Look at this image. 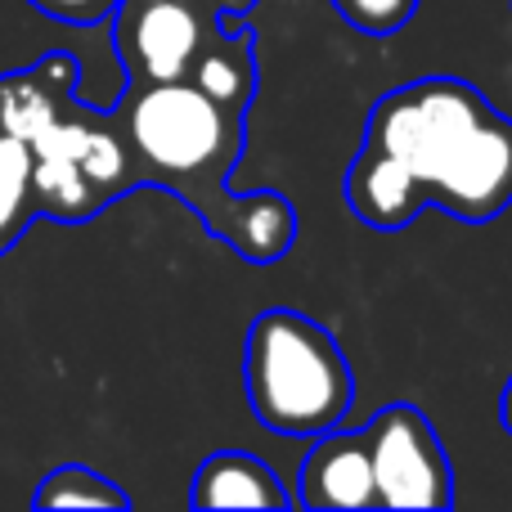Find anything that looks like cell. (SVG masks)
<instances>
[{"instance_id": "obj_1", "label": "cell", "mask_w": 512, "mask_h": 512, "mask_svg": "<svg viewBox=\"0 0 512 512\" xmlns=\"http://www.w3.org/2000/svg\"><path fill=\"white\" fill-rule=\"evenodd\" d=\"M113 126L131 153V180L185 198L221 243L248 265H274L297 243V207L279 189L230 194V171L243 162V117L225 113L198 86L149 81L117 99Z\"/></svg>"}, {"instance_id": "obj_2", "label": "cell", "mask_w": 512, "mask_h": 512, "mask_svg": "<svg viewBox=\"0 0 512 512\" xmlns=\"http://www.w3.org/2000/svg\"><path fill=\"white\" fill-rule=\"evenodd\" d=\"M360 149L396 162L423 207L486 225L512 207V122L463 77H423L369 108Z\"/></svg>"}, {"instance_id": "obj_3", "label": "cell", "mask_w": 512, "mask_h": 512, "mask_svg": "<svg viewBox=\"0 0 512 512\" xmlns=\"http://www.w3.org/2000/svg\"><path fill=\"white\" fill-rule=\"evenodd\" d=\"M243 387L256 423L279 436L333 432L355 405L351 360L319 319L270 306L252 319L243 351Z\"/></svg>"}, {"instance_id": "obj_4", "label": "cell", "mask_w": 512, "mask_h": 512, "mask_svg": "<svg viewBox=\"0 0 512 512\" xmlns=\"http://www.w3.org/2000/svg\"><path fill=\"white\" fill-rule=\"evenodd\" d=\"M373 468V499L378 508H450L454 504V468L436 427L418 405L378 409L364 423Z\"/></svg>"}, {"instance_id": "obj_5", "label": "cell", "mask_w": 512, "mask_h": 512, "mask_svg": "<svg viewBox=\"0 0 512 512\" xmlns=\"http://www.w3.org/2000/svg\"><path fill=\"white\" fill-rule=\"evenodd\" d=\"M207 27L189 0H117L113 41L135 86L180 81L203 45Z\"/></svg>"}, {"instance_id": "obj_6", "label": "cell", "mask_w": 512, "mask_h": 512, "mask_svg": "<svg viewBox=\"0 0 512 512\" xmlns=\"http://www.w3.org/2000/svg\"><path fill=\"white\" fill-rule=\"evenodd\" d=\"M292 504L310 512H333V508H378L373 499V468H369V441L364 427H333L319 432L315 445L306 450L297 472V490Z\"/></svg>"}, {"instance_id": "obj_7", "label": "cell", "mask_w": 512, "mask_h": 512, "mask_svg": "<svg viewBox=\"0 0 512 512\" xmlns=\"http://www.w3.org/2000/svg\"><path fill=\"white\" fill-rule=\"evenodd\" d=\"M72 90H77V59L72 54H50L36 68L0 77V131L32 144L72 104Z\"/></svg>"}, {"instance_id": "obj_8", "label": "cell", "mask_w": 512, "mask_h": 512, "mask_svg": "<svg viewBox=\"0 0 512 512\" xmlns=\"http://www.w3.org/2000/svg\"><path fill=\"white\" fill-rule=\"evenodd\" d=\"M189 508H297L292 490L265 459L243 450H216L189 481Z\"/></svg>"}, {"instance_id": "obj_9", "label": "cell", "mask_w": 512, "mask_h": 512, "mask_svg": "<svg viewBox=\"0 0 512 512\" xmlns=\"http://www.w3.org/2000/svg\"><path fill=\"white\" fill-rule=\"evenodd\" d=\"M185 81L203 90L212 104H221L225 113L239 117L248 113L256 95V54H252V36L243 32V18L221 14V32L203 36Z\"/></svg>"}, {"instance_id": "obj_10", "label": "cell", "mask_w": 512, "mask_h": 512, "mask_svg": "<svg viewBox=\"0 0 512 512\" xmlns=\"http://www.w3.org/2000/svg\"><path fill=\"white\" fill-rule=\"evenodd\" d=\"M32 203H36V212L59 216L68 225L104 212L95 189L81 176L77 158H68V153H32Z\"/></svg>"}, {"instance_id": "obj_11", "label": "cell", "mask_w": 512, "mask_h": 512, "mask_svg": "<svg viewBox=\"0 0 512 512\" xmlns=\"http://www.w3.org/2000/svg\"><path fill=\"white\" fill-rule=\"evenodd\" d=\"M32 216V149L0 131V252L14 248Z\"/></svg>"}, {"instance_id": "obj_12", "label": "cell", "mask_w": 512, "mask_h": 512, "mask_svg": "<svg viewBox=\"0 0 512 512\" xmlns=\"http://www.w3.org/2000/svg\"><path fill=\"white\" fill-rule=\"evenodd\" d=\"M32 504L36 508H131V495L117 481H108L104 472L68 463V468H54L36 486Z\"/></svg>"}, {"instance_id": "obj_13", "label": "cell", "mask_w": 512, "mask_h": 512, "mask_svg": "<svg viewBox=\"0 0 512 512\" xmlns=\"http://www.w3.org/2000/svg\"><path fill=\"white\" fill-rule=\"evenodd\" d=\"M328 5L364 36H391L418 14V0H328Z\"/></svg>"}, {"instance_id": "obj_14", "label": "cell", "mask_w": 512, "mask_h": 512, "mask_svg": "<svg viewBox=\"0 0 512 512\" xmlns=\"http://www.w3.org/2000/svg\"><path fill=\"white\" fill-rule=\"evenodd\" d=\"M45 18H59L72 27H90V23H108L117 9V0H32Z\"/></svg>"}, {"instance_id": "obj_15", "label": "cell", "mask_w": 512, "mask_h": 512, "mask_svg": "<svg viewBox=\"0 0 512 512\" xmlns=\"http://www.w3.org/2000/svg\"><path fill=\"white\" fill-rule=\"evenodd\" d=\"M499 423H504V432L512 436V378L504 382V396H499Z\"/></svg>"}, {"instance_id": "obj_16", "label": "cell", "mask_w": 512, "mask_h": 512, "mask_svg": "<svg viewBox=\"0 0 512 512\" xmlns=\"http://www.w3.org/2000/svg\"><path fill=\"white\" fill-rule=\"evenodd\" d=\"M221 14H230V9H234V18H243V14H248V9H252V0H221Z\"/></svg>"}]
</instances>
